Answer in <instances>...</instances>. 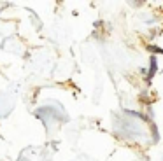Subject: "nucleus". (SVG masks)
Here are the masks:
<instances>
[{
    "instance_id": "1",
    "label": "nucleus",
    "mask_w": 163,
    "mask_h": 161,
    "mask_svg": "<svg viewBox=\"0 0 163 161\" xmlns=\"http://www.w3.org/2000/svg\"><path fill=\"white\" fill-rule=\"evenodd\" d=\"M155 72H156V60H155V58H151V72H149V75H147V77L151 79V77L155 75Z\"/></svg>"
},
{
    "instance_id": "2",
    "label": "nucleus",
    "mask_w": 163,
    "mask_h": 161,
    "mask_svg": "<svg viewBox=\"0 0 163 161\" xmlns=\"http://www.w3.org/2000/svg\"><path fill=\"white\" fill-rule=\"evenodd\" d=\"M147 49H151L153 53H162V54H163V49H160V47H155V46H149Z\"/></svg>"
}]
</instances>
